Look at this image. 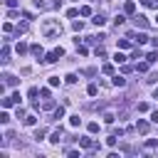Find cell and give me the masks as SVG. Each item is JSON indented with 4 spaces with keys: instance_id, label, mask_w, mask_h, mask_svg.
<instances>
[{
    "instance_id": "obj_17",
    "label": "cell",
    "mask_w": 158,
    "mask_h": 158,
    "mask_svg": "<svg viewBox=\"0 0 158 158\" xmlns=\"http://www.w3.org/2000/svg\"><path fill=\"white\" fill-rule=\"evenodd\" d=\"M32 54H35V57H42V47H40V45H32Z\"/></svg>"
},
{
    "instance_id": "obj_31",
    "label": "cell",
    "mask_w": 158,
    "mask_h": 158,
    "mask_svg": "<svg viewBox=\"0 0 158 158\" xmlns=\"http://www.w3.org/2000/svg\"><path fill=\"white\" fill-rule=\"evenodd\" d=\"M5 3H8V8H15V5H17V0H5Z\"/></svg>"
},
{
    "instance_id": "obj_13",
    "label": "cell",
    "mask_w": 158,
    "mask_h": 158,
    "mask_svg": "<svg viewBox=\"0 0 158 158\" xmlns=\"http://www.w3.org/2000/svg\"><path fill=\"white\" fill-rule=\"evenodd\" d=\"M118 47H121V50H129V47H131V40H118Z\"/></svg>"
},
{
    "instance_id": "obj_21",
    "label": "cell",
    "mask_w": 158,
    "mask_h": 158,
    "mask_svg": "<svg viewBox=\"0 0 158 158\" xmlns=\"http://www.w3.org/2000/svg\"><path fill=\"white\" fill-rule=\"evenodd\" d=\"M64 82H67V84H74V82H77V74H67Z\"/></svg>"
},
{
    "instance_id": "obj_16",
    "label": "cell",
    "mask_w": 158,
    "mask_h": 158,
    "mask_svg": "<svg viewBox=\"0 0 158 158\" xmlns=\"http://www.w3.org/2000/svg\"><path fill=\"white\" fill-rule=\"evenodd\" d=\"M27 52V45L25 42H17V54H25Z\"/></svg>"
},
{
    "instance_id": "obj_4",
    "label": "cell",
    "mask_w": 158,
    "mask_h": 158,
    "mask_svg": "<svg viewBox=\"0 0 158 158\" xmlns=\"http://www.w3.org/2000/svg\"><path fill=\"white\" fill-rule=\"evenodd\" d=\"M133 10H136V3H133V0H129V3L124 5V12H126V15H133Z\"/></svg>"
},
{
    "instance_id": "obj_15",
    "label": "cell",
    "mask_w": 158,
    "mask_h": 158,
    "mask_svg": "<svg viewBox=\"0 0 158 158\" xmlns=\"http://www.w3.org/2000/svg\"><path fill=\"white\" fill-rule=\"evenodd\" d=\"M79 124H82V118H79V116H69V126H79Z\"/></svg>"
},
{
    "instance_id": "obj_18",
    "label": "cell",
    "mask_w": 158,
    "mask_h": 158,
    "mask_svg": "<svg viewBox=\"0 0 158 158\" xmlns=\"http://www.w3.org/2000/svg\"><path fill=\"white\" fill-rule=\"evenodd\" d=\"M8 121H10V114L3 111V114H0V124H8Z\"/></svg>"
},
{
    "instance_id": "obj_8",
    "label": "cell",
    "mask_w": 158,
    "mask_h": 158,
    "mask_svg": "<svg viewBox=\"0 0 158 158\" xmlns=\"http://www.w3.org/2000/svg\"><path fill=\"white\" fill-rule=\"evenodd\" d=\"M50 141H52V143H59V141H62V129H57V131L52 133V138H50Z\"/></svg>"
},
{
    "instance_id": "obj_26",
    "label": "cell",
    "mask_w": 158,
    "mask_h": 158,
    "mask_svg": "<svg viewBox=\"0 0 158 158\" xmlns=\"http://www.w3.org/2000/svg\"><path fill=\"white\" fill-rule=\"evenodd\" d=\"M72 27H74V30H82V27H84V22H82V20H74V25H72Z\"/></svg>"
},
{
    "instance_id": "obj_12",
    "label": "cell",
    "mask_w": 158,
    "mask_h": 158,
    "mask_svg": "<svg viewBox=\"0 0 158 158\" xmlns=\"http://www.w3.org/2000/svg\"><path fill=\"white\" fill-rule=\"evenodd\" d=\"M148 64H151V62H141V64H136V72H148Z\"/></svg>"
},
{
    "instance_id": "obj_19",
    "label": "cell",
    "mask_w": 158,
    "mask_h": 158,
    "mask_svg": "<svg viewBox=\"0 0 158 158\" xmlns=\"http://www.w3.org/2000/svg\"><path fill=\"white\" fill-rule=\"evenodd\" d=\"M101 72H104V74H114V64H104Z\"/></svg>"
},
{
    "instance_id": "obj_9",
    "label": "cell",
    "mask_w": 158,
    "mask_h": 158,
    "mask_svg": "<svg viewBox=\"0 0 158 158\" xmlns=\"http://www.w3.org/2000/svg\"><path fill=\"white\" fill-rule=\"evenodd\" d=\"M136 131H138V133H146V131H148V124H146V121H138V124H136Z\"/></svg>"
},
{
    "instance_id": "obj_10",
    "label": "cell",
    "mask_w": 158,
    "mask_h": 158,
    "mask_svg": "<svg viewBox=\"0 0 158 158\" xmlns=\"http://www.w3.org/2000/svg\"><path fill=\"white\" fill-rule=\"evenodd\" d=\"M136 42H138V45L148 42V35H146V32H138V35H136Z\"/></svg>"
},
{
    "instance_id": "obj_23",
    "label": "cell",
    "mask_w": 158,
    "mask_h": 158,
    "mask_svg": "<svg viewBox=\"0 0 158 158\" xmlns=\"http://www.w3.org/2000/svg\"><path fill=\"white\" fill-rule=\"evenodd\" d=\"M50 87H59V77H50Z\"/></svg>"
},
{
    "instance_id": "obj_7",
    "label": "cell",
    "mask_w": 158,
    "mask_h": 158,
    "mask_svg": "<svg viewBox=\"0 0 158 158\" xmlns=\"http://www.w3.org/2000/svg\"><path fill=\"white\" fill-rule=\"evenodd\" d=\"M114 62H116V64H124V62H126V54H124V52H116V54H114Z\"/></svg>"
},
{
    "instance_id": "obj_27",
    "label": "cell",
    "mask_w": 158,
    "mask_h": 158,
    "mask_svg": "<svg viewBox=\"0 0 158 158\" xmlns=\"http://www.w3.org/2000/svg\"><path fill=\"white\" fill-rule=\"evenodd\" d=\"M35 121H37L35 116H27V118H25V124H27V126H35Z\"/></svg>"
},
{
    "instance_id": "obj_3",
    "label": "cell",
    "mask_w": 158,
    "mask_h": 158,
    "mask_svg": "<svg viewBox=\"0 0 158 158\" xmlns=\"http://www.w3.org/2000/svg\"><path fill=\"white\" fill-rule=\"evenodd\" d=\"M133 22H136V27H141V30H143V27H148V20H146L143 15H138V17H133Z\"/></svg>"
},
{
    "instance_id": "obj_2",
    "label": "cell",
    "mask_w": 158,
    "mask_h": 158,
    "mask_svg": "<svg viewBox=\"0 0 158 158\" xmlns=\"http://www.w3.org/2000/svg\"><path fill=\"white\" fill-rule=\"evenodd\" d=\"M62 54H64V50H62V47H54L52 52H47V54H45V62H47V64H54Z\"/></svg>"
},
{
    "instance_id": "obj_22",
    "label": "cell",
    "mask_w": 158,
    "mask_h": 158,
    "mask_svg": "<svg viewBox=\"0 0 158 158\" xmlns=\"http://www.w3.org/2000/svg\"><path fill=\"white\" fill-rule=\"evenodd\" d=\"M62 116H64V109H62V106L54 109V118H62Z\"/></svg>"
},
{
    "instance_id": "obj_5",
    "label": "cell",
    "mask_w": 158,
    "mask_h": 158,
    "mask_svg": "<svg viewBox=\"0 0 158 158\" xmlns=\"http://www.w3.org/2000/svg\"><path fill=\"white\" fill-rule=\"evenodd\" d=\"M91 22H94L96 27H104V22H106V20H104V15H94V20H91Z\"/></svg>"
},
{
    "instance_id": "obj_20",
    "label": "cell",
    "mask_w": 158,
    "mask_h": 158,
    "mask_svg": "<svg viewBox=\"0 0 158 158\" xmlns=\"http://www.w3.org/2000/svg\"><path fill=\"white\" fill-rule=\"evenodd\" d=\"M87 91H89V96H96V91H99V87H96V84H89V89H87Z\"/></svg>"
},
{
    "instance_id": "obj_25",
    "label": "cell",
    "mask_w": 158,
    "mask_h": 158,
    "mask_svg": "<svg viewBox=\"0 0 158 158\" xmlns=\"http://www.w3.org/2000/svg\"><path fill=\"white\" fill-rule=\"evenodd\" d=\"M79 15H84V17H87V15H91V8H87V5H84L82 10H79Z\"/></svg>"
},
{
    "instance_id": "obj_24",
    "label": "cell",
    "mask_w": 158,
    "mask_h": 158,
    "mask_svg": "<svg viewBox=\"0 0 158 158\" xmlns=\"http://www.w3.org/2000/svg\"><path fill=\"white\" fill-rule=\"evenodd\" d=\"M104 121H106V124H114V114L106 111V114H104Z\"/></svg>"
},
{
    "instance_id": "obj_30",
    "label": "cell",
    "mask_w": 158,
    "mask_h": 158,
    "mask_svg": "<svg viewBox=\"0 0 158 158\" xmlns=\"http://www.w3.org/2000/svg\"><path fill=\"white\" fill-rule=\"evenodd\" d=\"M151 121H153V124H158V111H153V114H151Z\"/></svg>"
},
{
    "instance_id": "obj_11",
    "label": "cell",
    "mask_w": 158,
    "mask_h": 158,
    "mask_svg": "<svg viewBox=\"0 0 158 158\" xmlns=\"http://www.w3.org/2000/svg\"><path fill=\"white\" fill-rule=\"evenodd\" d=\"M79 143H82V148H91V146H94L91 138H79Z\"/></svg>"
},
{
    "instance_id": "obj_1",
    "label": "cell",
    "mask_w": 158,
    "mask_h": 158,
    "mask_svg": "<svg viewBox=\"0 0 158 158\" xmlns=\"http://www.w3.org/2000/svg\"><path fill=\"white\" fill-rule=\"evenodd\" d=\"M42 32L45 35H59V32H62V25H59V22H50V20H47V22H42Z\"/></svg>"
},
{
    "instance_id": "obj_28",
    "label": "cell",
    "mask_w": 158,
    "mask_h": 158,
    "mask_svg": "<svg viewBox=\"0 0 158 158\" xmlns=\"http://www.w3.org/2000/svg\"><path fill=\"white\" fill-rule=\"evenodd\" d=\"M146 59H148V62H156V59H158V52H151V54H148Z\"/></svg>"
},
{
    "instance_id": "obj_32",
    "label": "cell",
    "mask_w": 158,
    "mask_h": 158,
    "mask_svg": "<svg viewBox=\"0 0 158 158\" xmlns=\"http://www.w3.org/2000/svg\"><path fill=\"white\" fill-rule=\"evenodd\" d=\"M156 25H158V17H156Z\"/></svg>"
},
{
    "instance_id": "obj_6",
    "label": "cell",
    "mask_w": 158,
    "mask_h": 158,
    "mask_svg": "<svg viewBox=\"0 0 158 158\" xmlns=\"http://www.w3.org/2000/svg\"><path fill=\"white\" fill-rule=\"evenodd\" d=\"M111 82H114V87H124V84H126V79H124L121 74H116V77L111 79Z\"/></svg>"
},
{
    "instance_id": "obj_29",
    "label": "cell",
    "mask_w": 158,
    "mask_h": 158,
    "mask_svg": "<svg viewBox=\"0 0 158 158\" xmlns=\"http://www.w3.org/2000/svg\"><path fill=\"white\" fill-rule=\"evenodd\" d=\"M77 15H79V10H74V8H72V10H67V17H77Z\"/></svg>"
},
{
    "instance_id": "obj_14",
    "label": "cell",
    "mask_w": 158,
    "mask_h": 158,
    "mask_svg": "<svg viewBox=\"0 0 158 158\" xmlns=\"http://www.w3.org/2000/svg\"><path fill=\"white\" fill-rule=\"evenodd\" d=\"M87 129H89V133H99V124H96V121H91Z\"/></svg>"
}]
</instances>
